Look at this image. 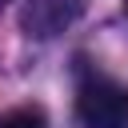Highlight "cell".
I'll list each match as a JSON object with an SVG mask.
<instances>
[{"mask_svg":"<svg viewBox=\"0 0 128 128\" xmlns=\"http://www.w3.org/2000/svg\"><path fill=\"white\" fill-rule=\"evenodd\" d=\"M76 116L84 128H128V88L92 76L76 92Z\"/></svg>","mask_w":128,"mask_h":128,"instance_id":"cell-1","label":"cell"},{"mask_svg":"<svg viewBox=\"0 0 128 128\" xmlns=\"http://www.w3.org/2000/svg\"><path fill=\"white\" fill-rule=\"evenodd\" d=\"M84 8H88V0H24L20 28L36 40H52V36L68 32L84 16Z\"/></svg>","mask_w":128,"mask_h":128,"instance_id":"cell-2","label":"cell"},{"mask_svg":"<svg viewBox=\"0 0 128 128\" xmlns=\"http://www.w3.org/2000/svg\"><path fill=\"white\" fill-rule=\"evenodd\" d=\"M0 128H48L40 108H12L8 116H0Z\"/></svg>","mask_w":128,"mask_h":128,"instance_id":"cell-3","label":"cell"},{"mask_svg":"<svg viewBox=\"0 0 128 128\" xmlns=\"http://www.w3.org/2000/svg\"><path fill=\"white\" fill-rule=\"evenodd\" d=\"M124 12H128V0H124Z\"/></svg>","mask_w":128,"mask_h":128,"instance_id":"cell-4","label":"cell"},{"mask_svg":"<svg viewBox=\"0 0 128 128\" xmlns=\"http://www.w3.org/2000/svg\"><path fill=\"white\" fill-rule=\"evenodd\" d=\"M4 4H8V0H0V8H4Z\"/></svg>","mask_w":128,"mask_h":128,"instance_id":"cell-5","label":"cell"}]
</instances>
